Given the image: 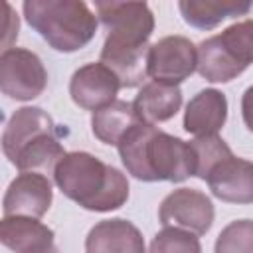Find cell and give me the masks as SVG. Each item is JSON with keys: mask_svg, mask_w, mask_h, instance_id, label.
<instances>
[{"mask_svg": "<svg viewBox=\"0 0 253 253\" xmlns=\"http://www.w3.org/2000/svg\"><path fill=\"white\" fill-rule=\"evenodd\" d=\"M97 18L107 30L101 47L105 63L123 87H138L148 77V40L154 32V14L146 2H95Z\"/></svg>", "mask_w": 253, "mask_h": 253, "instance_id": "obj_1", "label": "cell"}, {"mask_svg": "<svg viewBox=\"0 0 253 253\" xmlns=\"http://www.w3.org/2000/svg\"><path fill=\"white\" fill-rule=\"evenodd\" d=\"M126 172L142 182H182L196 176V158L190 142L172 136L154 125H134L117 144Z\"/></svg>", "mask_w": 253, "mask_h": 253, "instance_id": "obj_2", "label": "cell"}, {"mask_svg": "<svg viewBox=\"0 0 253 253\" xmlns=\"http://www.w3.org/2000/svg\"><path fill=\"white\" fill-rule=\"evenodd\" d=\"M53 182L65 198L89 211H113L128 200L126 176L91 152H67L53 170Z\"/></svg>", "mask_w": 253, "mask_h": 253, "instance_id": "obj_3", "label": "cell"}, {"mask_svg": "<svg viewBox=\"0 0 253 253\" xmlns=\"http://www.w3.org/2000/svg\"><path fill=\"white\" fill-rule=\"evenodd\" d=\"M2 152L20 172L47 174L67 154L53 119L40 107H22L6 123Z\"/></svg>", "mask_w": 253, "mask_h": 253, "instance_id": "obj_4", "label": "cell"}, {"mask_svg": "<svg viewBox=\"0 0 253 253\" xmlns=\"http://www.w3.org/2000/svg\"><path fill=\"white\" fill-rule=\"evenodd\" d=\"M26 22L55 51L73 53L97 34V16L81 0H26Z\"/></svg>", "mask_w": 253, "mask_h": 253, "instance_id": "obj_5", "label": "cell"}, {"mask_svg": "<svg viewBox=\"0 0 253 253\" xmlns=\"http://www.w3.org/2000/svg\"><path fill=\"white\" fill-rule=\"evenodd\" d=\"M253 63V18L235 22L198 43V73L210 83H227Z\"/></svg>", "mask_w": 253, "mask_h": 253, "instance_id": "obj_6", "label": "cell"}, {"mask_svg": "<svg viewBox=\"0 0 253 253\" xmlns=\"http://www.w3.org/2000/svg\"><path fill=\"white\" fill-rule=\"evenodd\" d=\"M47 71L42 59L26 47H10L0 55V91L16 101H32L43 93Z\"/></svg>", "mask_w": 253, "mask_h": 253, "instance_id": "obj_7", "label": "cell"}, {"mask_svg": "<svg viewBox=\"0 0 253 253\" xmlns=\"http://www.w3.org/2000/svg\"><path fill=\"white\" fill-rule=\"evenodd\" d=\"M198 71V45L184 36H166L148 49V77L166 85H180Z\"/></svg>", "mask_w": 253, "mask_h": 253, "instance_id": "obj_8", "label": "cell"}, {"mask_svg": "<svg viewBox=\"0 0 253 253\" xmlns=\"http://www.w3.org/2000/svg\"><path fill=\"white\" fill-rule=\"evenodd\" d=\"M213 217L215 210L211 200L194 188H178L170 192L158 208V219L164 227H180L196 235L208 233Z\"/></svg>", "mask_w": 253, "mask_h": 253, "instance_id": "obj_9", "label": "cell"}, {"mask_svg": "<svg viewBox=\"0 0 253 253\" xmlns=\"http://www.w3.org/2000/svg\"><path fill=\"white\" fill-rule=\"evenodd\" d=\"M121 79L101 61L81 65L69 81V95L73 103L85 111H99L113 101L121 89Z\"/></svg>", "mask_w": 253, "mask_h": 253, "instance_id": "obj_10", "label": "cell"}, {"mask_svg": "<svg viewBox=\"0 0 253 253\" xmlns=\"http://www.w3.org/2000/svg\"><path fill=\"white\" fill-rule=\"evenodd\" d=\"M53 200L51 182L45 174L40 172H20L8 186L4 200H2V211L4 215H24V217H36L47 213Z\"/></svg>", "mask_w": 253, "mask_h": 253, "instance_id": "obj_11", "label": "cell"}, {"mask_svg": "<svg viewBox=\"0 0 253 253\" xmlns=\"http://www.w3.org/2000/svg\"><path fill=\"white\" fill-rule=\"evenodd\" d=\"M211 194L227 204H253V162L237 156L221 160L206 178Z\"/></svg>", "mask_w": 253, "mask_h": 253, "instance_id": "obj_12", "label": "cell"}, {"mask_svg": "<svg viewBox=\"0 0 253 253\" xmlns=\"http://www.w3.org/2000/svg\"><path fill=\"white\" fill-rule=\"evenodd\" d=\"M85 253H146L140 229L123 217L95 223L85 237Z\"/></svg>", "mask_w": 253, "mask_h": 253, "instance_id": "obj_13", "label": "cell"}, {"mask_svg": "<svg viewBox=\"0 0 253 253\" xmlns=\"http://www.w3.org/2000/svg\"><path fill=\"white\" fill-rule=\"evenodd\" d=\"M227 119V99L219 89H202L186 105L184 130L194 136L217 134Z\"/></svg>", "mask_w": 253, "mask_h": 253, "instance_id": "obj_14", "label": "cell"}, {"mask_svg": "<svg viewBox=\"0 0 253 253\" xmlns=\"http://www.w3.org/2000/svg\"><path fill=\"white\" fill-rule=\"evenodd\" d=\"M138 119L146 125H156L172 119L182 107V91L178 85L158 81L146 83L132 101Z\"/></svg>", "mask_w": 253, "mask_h": 253, "instance_id": "obj_15", "label": "cell"}, {"mask_svg": "<svg viewBox=\"0 0 253 253\" xmlns=\"http://www.w3.org/2000/svg\"><path fill=\"white\" fill-rule=\"evenodd\" d=\"M0 241L14 253H30L53 245V231L36 217L4 215L0 221Z\"/></svg>", "mask_w": 253, "mask_h": 253, "instance_id": "obj_16", "label": "cell"}, {"mask_svg": "<svg viewBox=\"0 0 253 253\" xmlns=\"http://www.w3.org/2000/svg\"><path fill=\"white\" fill-rule=\"evenodd\" d=\"M251 2L239 0H180L178 10L186 24L196 30H213L225 18L245 16L251 10Z\"/></svg>", "mask_w": 253, "mask_h": 253, "instance_id": "obj_17", "label": "cell"}, {"mask_svg": "<svg viewBox=\"0 0 253 253\" xmlns=\"http://www.w3.org/2000/svg\"><path fill=\"white\" fill-rule=\"evenodd\" d=\"M142 123L128 101H113L111 105L95 111L91 115V130L103 144L117 146L121 138L134 126Z\"/></svg>", "mask_w": 253, "mask_h": 253, "instance_id": "obj_18", "label": "cell"}, {"mask_svg": "<svg viewBox=\"0 0 253 253\" xmlns=\"http://www.w3.org/2000/svg\"><path fill=\"white\" fill-rule=\"evenodd\" d=\"M190 146L194 150V158H196V176L206 180L208 174L225 158H229L233 152L231 148L225 144V140L217 134L211 136H196L194 140H190Z\"/></svg>", "mask_w": 253, "mask_h": 253, "instance_id": "obj_19", "label": "cell"}, {"mask_svg": "<svg viewBox=\"0 0 253 253\" xmlns=\"http://www.w3.org/2000/svg\"><path fill=\"white\" fill-rule=\"evenodd\" d=\"M213 253H253V219L227 223L215 239Z\"/></svg>", "mask_w": 253, "mask_h": 253, "instance_id": "obj_20", "label": "cell"}, {"mask_svg": "<svg viewBox=\"0 0 253 253\" xmlns=\"http://www.w3.org/2000/svg\"><path fill=\"white\" fill-rule=\"evenodd\" d=\"M148 253H202V245L198 235L192 231L164 227L152 237Z\"/></svg>", "mask_w": 253, "mask_h": 253, "instance_id": "obj_21", "label": "cell"}, {"mask_svg": "<svg viewBox=\"0 0 253 253\" xmlns=\"http://www.w3.org/2000/svg\"><path fill=\"white\" fill-rule=\"evenodd\" d=\"M241 115H243L245 126L253 132V85H249L243 91V97H241Z\"/></svg>", "mask_w": 253, "mask_h": 253, "instance_id": "obj_22", "label": "cell"}, {"mask_svg": "<svg viewBox=\"0 0 253 253\" xmlns=\"http://www.w3.org/2000/svg\"><path fill=\"white\" fill-rule=\"evenodd\" d=\"M30 253H59V249H57V247H55V243H53V245H47V247H43V249L30 251Z\"/></svg>", "mask_w": 253, "mask_h": 253, "instance_id": "obj_23", "label": "cell"}]
</instances>
